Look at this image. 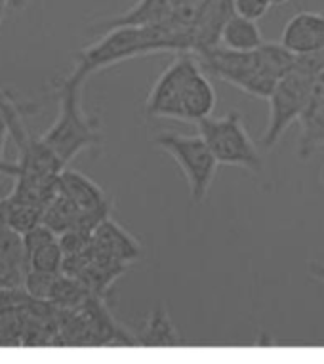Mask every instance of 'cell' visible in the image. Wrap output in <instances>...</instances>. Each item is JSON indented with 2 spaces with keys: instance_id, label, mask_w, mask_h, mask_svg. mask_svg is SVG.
Returning a JSON list of instances; mask_svg holds the SVG:
<instances>
[{
  "instance_id": "obj_14",
  "label": "cell",
  "mask_w": 324,
  "mask_h": 364,
  "mask_svg": "<svg viewBox=\"0 0 324 364\" xmlns=\"http://www.w3.org/2000/svg\"><path fill=\"white\" fill-rule=\"evenodd\" d=\"M138 346L144 347H178L183 346L180 332L172 323V316L164 305L153 307L138 336Z\"/></svg>"
},
{
  "instance_id": "obj_28",
  "label": "cell",
  "mask_w": 324,
  "mask_h": 364,
  "mask_svg": "<svg viewBox=\"0 0 324 364\" xmlns=\"http://www.w3.org/2000/svg\"><path fill=\"white\" fill-rule=\"evenodd\" d=\"M320 179H323V183H324V170H323V173H320Z\"/></svg>"
},
{
  "instance_id": "obj_12",
  "label": "cell",
  "mask_w": 324,
  "mask_h": 364,
  "mask_svg": "<svg viewBox=\"0 0 324 364\" xmlns=\"http://www.w3.org/2000/svg\"><path fill=\"white\" fill-rule=\"evenodd\" d=\"M58 191L77 204L80 212L113 208V200L94 179L72 168H63L58 176Z\"/></svg>"
},
{
  "instance_id": "obj_13",
  "label": "cell",
  "mask_w": 324,
  "mask_h": 364,
  "mask_svg": "<svg viewBox=\"0 0 324 364\" xmlns=\"http://www.w3.org/2000/svg\"><path fill=\"white\" fill-rule=\"evenodd\" d=\"M92 250L117 262L132 263L134 259H138L141 246L117 221L107 218L92 233Z\"/></svg>"
},
{
  "instance_id": "obj_18",
  "label": "cell",
  "mask_w": 324,
  "mask_h": 364,
  "mask_svg": "<svg viewBox=\"0 0 324 364\" xmlns=\"http://www.w3.org/2000/svg\"><path fill=\"white\" fill-rule=\"evenodd\" d=\"M78 218H80V210H78L77 204L69 200L63 193L58 191V195L44 208L43 223L60 237L61 233H67V231L77 227Z\"/></svg>"
},
{
  "instance_id": "obj_21",
  "label": "cell",
  "mask_w": 324,
  "mask_h": 364,
  "mask_svg": "<svg viewBox=\"0 0 324 364\" xmlns=\"http://www.w3.org/2000/svg\"><path fill=\"white\" fill-rule=\"evenodd\" d=\"M25 273H27V271H23V269H19L16 267V265H12V263L2 262V259H0V294H10L23 290Z\"/></svg>"
},
{
  "instance_id": "obj_2",
  "label": "cell",
  "mask_w": 324,
  "mask_h": 364,
  "mask_svg": "<svg viewBox=\"0 0 324 364\" xmlns=\"http://www.w3.org/2000/svg\"><path fill=\"white\" fill-rule=\"evenodd\" d=\"M82 88L85 84L72 82L67 77L55 84L58 117L40 136V141L48 145L67 166L82 151L97 149L103 144L99 120L82 107Z\"/></svg>"
},
{
  "instance_id": "obj_25",
  "label": "cell",
  "mask_w": 324,
  "mask_h": 364,
  "mask_svg": "<svg viewBox=\"0 0 324 364\" xmlns=\"http://www.w3.org/2000/svg\"><path fill=\"white\" fill-rule=\"evenodd\" d=\"M10 2H12V0H0V25H2L4 14H6V10L10 8Z\"/></svg>"
},
{
  "instance_id": "obj_17",
  "label": "cell",
  "mask_w": 324,
  "mask_h": 364,
  "mask_svg": "<svg viewBox=\"0 0 324 364\" xmlns=\"http://www.w3.org/2000/svg\"><path fill=\"white\" fill-rule=\"evenodd\" d=\"M0 206H2L4 223L12 227V229H16V231H19L21 235H25L27 231H31L33 227L43 223V206L23 203V200L14 198L12 195H8L6 198H0Z\"/></svg>"
},
{
  "instance_id": "obj_7",
  "label": "cell",
  "mask_w": 324,
  "mask_h": 364,
  "mask_svg": "<svg viewBox=\"0 0 324 364\" xmlns=\"http://www.w3.org/2000/svg\"><path fill=\"white\" fill-rule=\"evenodd\" d=\"M281 44L296 58L315 54L324 48V14L298 12L286 21Z\"/></svg>"
},
{
  "instance_id": "obj_9",
  "label": "cell",
  "mask_w": 324,
  "mask_h": 364,
  "mask_svg": "<svg viewBox=\"0 0 324 364\" xmlns=\"http://www.w3.org/2000/svg\"><path fill=\"white\" fill-rule=\"evenodd\" d=\"M176 6H178L176 0H138L126 12L111 16L92 25V33L99 36L117 27H144V25L161 23L172 16Z\"/></svg>"
},
{
  "instance_id": "obj_27",
  "label": "cell",
  "mask_w": 324,
  "mask_h": 364,
  "mask_svg": "<svg viewBox=\"0 0 324 364\" xmlns=\"http://www.w3.org/2000/svg\"><path fill=\"white\" fill-rule=\"evenodd\" d=\"M284 2H288V0H271V4H284Z\"/></svg>"
},
{
  "instance_id": "obj_10",
  "label": "cell",
  "mask_w": 324,
  "mask_h": 364,
  "mask_svg": "<svg viewBox=\"0 0 324 364\" xmlns=\"http://www.w3.org/2000/svg\"><path fill=\"white\" fill-rule=\"evenodd\" d=\"M216 103V90L212 86L210 77L200 67V63H197L187 78L185 90H183V102H181L183 122L198 124L200 120L208 119L214 113Z\"/></svg>"
},
{
  "instance_id": "obj_11",
  "label": "cell",
  "mask_w": 324,
  "mask_h": 364,
  "mask_svg": "<svg viewBox=\"0 0 324 364\" xmlns=\"http://www.w3.org/2000/svg\"><path fill=\"white\" fill-rule=\"evenodd\" d=\"M300 138H298V156L301 161H309L315 151L324 147V75L318 77L315 94L311 102L301 113Z\"/></svg>"
},
{
  "instance_id": "obj_22",
  "label": "cell",
  "mask_w": 324,
  "mask_h": 364,
  "mask_svg": "<svg viewBox=\"0 0 324 364\" xmlns=\"http://www.w3.org/2000/svg\"><path fill=\"white\" fill-rule=\"evenodd\" d=\"M271 6V0H233V12L254 21L264 18Z\"/></svg>"
},
{
  "instance_id": "obj_20",
  "label": "cell",
  "mask_w": 324,
  "mask_h": 364,
  "mask_svg": "<svg viewBox=\"0 0 324 364\" xmlns=\"http://www.w3.org/2000/svg\"><path fill=\"white\" fill-rule=\"evenodd\" d=\"M0 259L27 271V252L23 235L6 223H0Z\"/></svg>"
},
{
  "instance_id": "obj_15",
  "label": "cell",
  "mask_w": 324,
  "mask_h": 364,
  "mask_svg": "<svg viewBox=\"0 0 324 364\" xmlns=\"http://www.w3.org/2000/svg\"><path fill=\"white\" fill-rule=\"evenodd\" d=\"M261 44H264V36L258 27V21L233 14L227 19V23L223 25L222 38H220V46L223 48L250 52V50L259 48Z\"/></svg>"
},
{
  "instance_id": "obj_19",
  "label": "cell",
  "mask_w": 324,
  "mask_h": 364,
  "mask_svg": "<svg viewBox=\"0 0 324 364\" xmlns=\"http://www.w3.org/2000/svg\"><path fill=\"white\" fill-rule=\"evenodd\" d=\"M65 254L60 245V237L50 240L46 245L38 246L27 256V271H38V273H61L63 271Z\"/></svg>"
},
{
  "instance_id": "obj_6",
  "label": "cell",
  "mask_w": 324,
  "mask_h": 364,
  "mask_svg": "<svg viewBox=\"0 0 324 364\" xmlns=\"http://www.w3.org/2000/svg\"><path fill=\"white\" fill-rule=\"evenodd\" d=\"M197 63L195 55L180 54L158 75L145 102V114L149 119L183 120L181 114L183 90Z\"/></svg>"
},
{
  "instance_id": "obj_23",
  "label": "cell",
  "mask_w": 324,
  "mask_h": 364,
  "mask_svg": "<svg viewBox=\"0 0 324 364\" xmlns=\"http://www.w3.org/2000/svg\"><path fill=\"white\" fill-rule=\"evenodd\" d=\"M8 138H10V128H8L6 119L0 114V176L16 178L18 176V164H10V162L4 161V147H6Z\"/></svg>"
},
{
  "instance_id": "obj_24",
  "label": "cell",
  "mask_w": 324,
  "mask_h": 364,
  "mask_svg": "<svg viewBox=\"0 0 324 364\" xmlns=\"http://www.w3.org/2000/svg\"><path fill=\"white\" fill-rule=\"evenodd\" d=\"M309 273H311L317 281H323L324 282V265L323 263H311L309 265Z\"/></svg>"
},
{
  "instance_id": "obj_3",
  "label": "cell",
  "mask_w": 324,
  "mask_h": 364,
  "mask_svg": "<svg viewBox=\"0 0 324 364\" xmlns=\"http://www.w3.org/2000/svg\"><path fill=\"white\" fill-rule=\"evenodd\" d=\"M197 128L220 164L242 168L254 176H261L265 172L261 151L237 111L223 117H208L200 120Z\"/></svg>"
},
{
  "instance_id": "obj_4",
  "label": "cell",
  "mask_w": 324,
  "mask_h": 364,
  "mask_svg": "<svg viewBox=\"0 0 324 364\" xmlns=\"http://www.w3.org/2000/svg\"><path fill=\"white\" fill-rule=\"evenodd\" d=\"M318 77L307 71L303 67L296 63L271 92L267 97L269 102V119H267V128L261 136V147L264 149H273L281 138L288 132V128L294 122H298L301 113L311 102L315 94Z\"/></svg>"
},
{
  "instance_id": "obj_8",
  "label": "cell",
  "mask_w": 324,
  "mask_h": 364,
  "mask_svg": "<svg viewBox=\"0 0 324 364\" xmlns=\"http://www.w3.org/2000/svg\"><path fill=\"white\" fill-rule=\"evenodd\" d=\"M233 14V0H202L193 23L191 55L220 46L223 25Z\"/></svg>"
},
{
  "instance_id": "obj_16",
  "label": "cell",
  "mask_w": 324,
  "mask_h": 364,
  "mask_svg": "<svg viewBox=\"0 0 324 364\" xmlns=\"http://www.w3.org/2000/svg\"><path fill=\"white\" fill-rule=\"evenodd\" d=\"M31 113H35V105L19 102L18 97L14 96V92L0 86V114L6 119L10 138L14 139L18 149L31 139L27 126H25V117Z\"/></svg>"
},
{
  "instance_id": "obj_5",
  "label": "cell",
  "mask_w": 324,
  "mask_h": 364,
  "mask_svg": "<svg viewBox=\"0 0 324 364\" xmlns=\"http://www.w3.org/2000/svg\"><path fill=\"white\" fill-rule=\"evenodd\" d=\"M153 144L166 151L185 176L193 203H205L212 183L216 179L220 162L200 134H178L161 132L153 138Z\"/></svg>"
},
{
  "instance_id": "obj_26",
  "label": "cell",
  "mask_w": 324,
  "mask_h": 364,
  "mask_svg": "<svg viewBox=\"0 0 324 364\" xmlns=\"http://www.w3.org/2000/svg\"><path fill=\"white\" fill-rule=\"evenodd\" d=\"M25 4H27V0H12V2H10V8H21L25 6Z\"/></svg>"
},
{
  "instance_id": "obj_1",
  "label": "cell",
  "mask_w": 324,
  "mask_h": 364,
  "mask_svg": "<svg viewBox=\"0 0 324 364\" xmlns=\"http://www.w3.org/2000/svg\"><path fill=\"white\" fill-rule=\"evenodd\" d=\"M195 58L208 75L259 100H267L279 78L296 65V55L282 44L273 42H264L259 48L250 52L216 46Z\"/></svg>"
}]
</instances>
